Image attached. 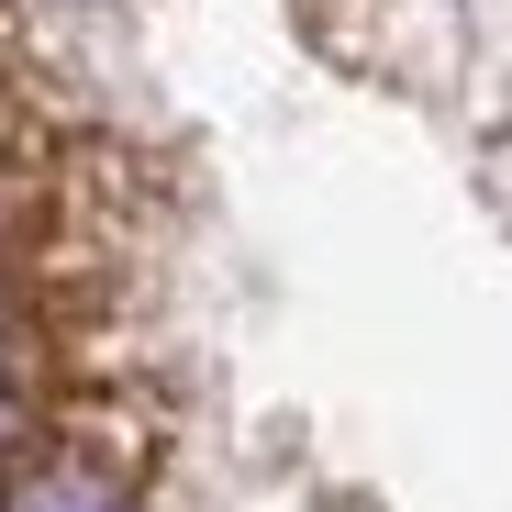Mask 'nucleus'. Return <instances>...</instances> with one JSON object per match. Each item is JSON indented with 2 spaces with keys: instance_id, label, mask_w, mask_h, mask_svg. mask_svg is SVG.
Masks as SVG:
<instances>
[{
  "instance_id": "1",
  "label": "nucleus",
  "mask_w": 512,
  "mask_h": 512,
  "mask_svg": "<svg viewBox=\"0 0 512 512\" xmlns=\"http://www.w3.org/2000/svg\"><path fill=\"white\" fill-rule=\"evenodd\" d=\"M0 512H123V490L78 457V446H34L12 479H0Z\"/></svg>"
}]
</instances>
